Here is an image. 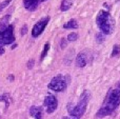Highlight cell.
Returning a JSON list of instances; mask_svg holds the SVG:
<instances>
[{"label":"cell","mask_w":120,"mask_h":119,"mask_svg":"<svg viewBox=\"0 0 120 119\" xmlns=\"http://www.w3.org/2000/svg\"><path fill=\"white\" fill-rule=\"evenodd\" d=\"M120 105V90L119 89H111L106 97L104 98L103 104L96 113V117L103 118L109 116Z\"/></svg>","instance_id":"6da1fadb"},{"label":"cell","mask_w":120,"mask_h":119,"mask_svg":"<svg viewBox=\"0 0 120 119\" xmlns=\"http://www.w3.org/2000/svg\"><path fill=\"white\" fill-rule=\"evenodd\" d=\"M91 99V92L89 90H84L82 94L79 97V100L76 104L68 103V112L70 114V117L72 119H80L84 115L86 111V107Z\"/></svg>","instance_id":"7a4b0ae2"},{"label":"cell","mask_w":120,"mask_h":119,"mask_svg":"<svg viewBox=\"0 0 120 119\" xmlns=\"http://www.w3.org/2000/svg\"><path fill=\"white\" fill-rule=\"evenodd\" d=\"M96 23L99 27L100 32L104 35H111L115 30V19L109 11H99L96 17Z\"/></svg>","instance_id":"3957f363"},{"label":"cell","mask_w":120,"mask_h":119,"mask_svg":"<svg viewBox=\"0 0 120 119\" xmlns=\"http://www.w3.org/2000/svg\"><path fill=\"white\" fill-rule=\"evenodd\" d=\"M68 83H70V76L63 75V74H59V75L52 78V80L50 81L48 88L50 89L51 91L60 93V92H64V91L68 89Z\"/></svg>","instance_id":"277c9868"},{"label":"cell","mask_w":120,"mask_h":119,"mask_svg":"<svg viewBox=\"0 0 120 119\" xmlns=\"http://www.w3.org/2000/svg\"><path fill=\"white\" fill-rule=\"evenodd\" d=\"M14 29L15 27L13 24H8L4 30L0 31V42L3 45H10L15 42L16 38H15Z\"/></svg>","instance_id":"5b68a950"},{"label":"cell","mask_w":120,"mask_h":119,"mask_svg":"<svg viewBox=\"0 0 120 119\" xmlns=\"http://www.w3.org/2000/svg\"><path fill=\"white\" fill-rule=\"evenodd\" d=\"M49 22H50V17L49 16L43 17V18L40 19L38 22H36L35 25L33 26V29H32V33H31L32 37L33 38L39 37V36L44 32V30H45L46 25L49 24Z\"/></svg>","instance_id":"8992f818"},{"label":"cell","mask_w":120,"mask_h":119,"mask_svg":"<svg viewBox=\"0 0 120 119\" xmlns=\"http://www.w3.org/2000/svg\"><path fill=\"white\" fill-rule=\"evenodd\" d=\"M44 108H45V111L48 114H52L58 108V100H57L56 96H54L53 94H48L44 98L43 101Z\"/></svg>","instance_id":"52a82bcc"},{"label":"cell","mask_w":120,"mask_h":119,"mask_svg":"<svg viewBox=\"0 0 120 119\" xmlns=\"http://www.w3.org/2000/svg\"><path fill=\"white\" fill-rule=\"evenodd\" d=\"M41 3V0H23V5H24L25 10L30 11V12L36 11Z\"/></svg>","instance_id":"ba28073f"},{"label":"cell","mask_w":120,"mask_h":119,"mask_svg":"<svg viewBox=\"0 0 120 119\" xmlns=\"http://www.w3.org/2000/svg\"><path fill=\"white\" fill-rule=\"evenodd\" d=\"M30 115L35 119H43V116H42L43 115V110L41 107L33 105V107L30 108Z\"/></svg>","instance_id":"9c48e42d"},{"label":"cell","mask_w":120,"mask_h":119,"mask_svg":"<svg viewBox=\"0 0 120 119\" xmlns=\"http://www.w3.org/2000/svg\"><path fill=\"white\" fill-rule=\"evenodd\" d=\"M87 64V57L85 53H79L76 56V65L77 67H84Z\"/></svg>","instance_id":"30bf717a"},{"label":"cell","mask_w":120,"mask_h":119,"mask_svg":"<svg viewBox=\"0 0 120 119\" xmlns=\"http://www.w3.org/2000/svg\"><path fill=\"white\" fill-rule=\"evenodd\" d=\"M62 27H63L64 30H76L79 27V24H78V21L73 18V19H71V20H68L66 23H64V24L62 25Z\"/></svg>","instance_id":"8fae6325"},{"label":"cell","mask_w":120,"mask_h":119,"mask_svg":"<svg viewBox=\"0 0 120 119\" xmlns=\"http://www.w3.org/2000/svg\"><path fill=\"white\" fill-rule=\"evenodd\" d=\"M73 5V0H62L60 4V11L61 12H66L68 11Z\"/></svg>","instance_id":"7c38bea8"},{"label":"cell","mask_w":120,"mask_h":119,"mask_svg":"<svg viewBox=\"0 0 120 119\" xmlns=\"http://www.w3.org/2000/svg\"><path fill=\"white\" fill-rule=\"evenodd\" d=\"M10 18H11L10 15H5V16H4L3 18L0 20V31L4 30V29H5V27L8 25V21H10Z\"/></svg>","instance_id":"4fadbf2b"},{"label":"cell","mask_w":120,"mask_h":119,"mask_svg":"<svg viewBox=\"0 0 120 119\" xmlns=\"http://www.w3.org/2000/svg\"><path fill=\"white\" fill-rule=\"evenodd\" d=\"M50 48H51V44H50V42H46V43L44 44V46H43V50H42L41 56H40V60H41V61L43 60V59L46 57V55H48L49 51H50Z\"/></svg>","instance_id":"5bb4252c"},{"label":"cell","mask_w":120,"mask_h":119,"mask_svg":"<svg viewBox=\"0 0 120 119\" xmlns=\"http://www.w3.org/2000/svg\"><path fill=\"white\" fill-rule=\"evenodd\" d=\"M118 55H120V45L119 44H114L111 57H116V56H118Z\"/></svg>","instance_id":"9a60e30c"},{"label":"cell","mask_w":120,"mask_h":119,"mask_svg":"<svg viewBox=\"0 0 120 119\" xmlns=\"http://www.w3.org/2000/svg\"><path fill=\"white\" fill-rule=\"evenodd\" d=\"M77 39H78V34L74 33V32H72L71 34H68V38H66V40H68V42H74V41H76Z\"/></svg>","instance_id":"2e32d148"},{"label":"cell","mask_w":120,"mask_h":119,"mask_svg":"<svg viewBox=\"0 0 120 119\" xmlns=\"http://www.w3.org/2000/svg\"><path fill=\"white\" fill-rule=\"evenodd\" d=\"M104 38H105V35H104V34H102L101 32H100V33H98L97 35H96V40H97L98 43H102V42H103V40H104Z\"/></svg>","instance_id":"e0dca14e"},{"label":"cell","mask_w":120,"mask_h":119,"mask_svg":"<svg viewBox=\"0 0 120 119\" xmlns=\"http://www.w3.org/2000/svg\"><path fill=\"white\" fill-rule=\"evenodd\" d=\"M11 1H12V0H4V1L0 2V12H1L3 8H5L6 6H8V4L11 3Z\"/></svg>","instance_id":"ac0fdd59"},{"label":"cell","mask_w":120,"mask_h":119,"mask_svg":"<svg viewBox=\"0 0 120 119\" xmlns=\"http://www.w3.org/2000/svg\"><path fill=\"white\" fill-rule=\"evenodd\" d=\"M8 99H10V96H8V94H3L0 96V101H5L6 107L8 105Z\"/></svg>","instance_id":"d6986e66"},{"label":"cell","mask_w":120,"mask_h":119,"mask_svg":"<svg viewBox=\"0 0 120 119\" xmlns=\"http://www.w3.org/2000/svg\"><path fill=\"white\" fill-rule=\"evenodd\" d=\"M66 43H68V42H66V39H65V38H62L61 41H60V48H64L66 46Z\"/></svg>","instance_id":"ffe728a7"},{"label":"cell","mask_w":120,"mask_h":119,"mask_svg":"<svg viewBox=\"0 0 120 119\" xmlns=\"http://www.w3.org/2000/svg\"><path fill=\"white\" fill-rule=\"evenodd\" d=\"M26 32H27V26H26V24H24L22 26V29H21V31H20V34L21 35H25V34H26Z\"/></svg>","instance_id":"44dd1931"},{"label":"cell","mask_w":120,"mask_h":119,"mask_svg":"<svg viewBox=\"0 0 120 119\" xmlns=\"http://www.w3.org/2000/svg\"><path fill=\"white\" fill-rule=\"evenodd\" d=\"M34 63H35V60L34 59H31V60L27 62V69H32L34 67Z\"/></svg>","instance_id":"7402d4cb"},{"label":"cell","mask_w":120,"mask_h":119,"mask_svg":"<svg viewBox=\"0 0 120 119\" xmlns=\"http://www.w3.org/2000/svg\"><path fill=\"white\" fill-rule=\"evenodd\" d=\"M4 52H5V50H4V45L0 42V55H3Z\"/></svg>","instance_id":"603a6c76"},{"label":"cell","mask_w":120,"mask_h":119,"mask_svg":"<svg viewBox=\"0 0 120 119\" xmlns=\"http://www.w3.org/2000/svg\"><path fill=\"white\" fill-rule=\"evenodd\" d=\"M62 119H72V118H71V117H63Z\"/></svg>","instance_id":"cb8c5ba5"},{"label":"cell","mask_w":120,"mask_h":119,"mask_svg":"<svg viewBox=\"0 0 120 119\" xmlns=\"http://www.w3.org/2000/svg\"><path fill=\"white\" fill-rule=\"evenodd\" d=\"M117 89H119V90H120V83H119V86H118V88H117Z\"/></svg>","instance_id":"d4e9b609"},{"label":"cell","mask_w":120,"mask_h":119,"mask_svg":"<svg viewBox=\"0 0 120 119\" xmlns=\"http://www.w3.org/2000/svg\"><path fill=\"white\" fill-rule=\"evenodd\" d=\"M115 1H116V2H120V0H115Z\"/></svg>","instance_id":"484cf974"}]
</instances>
